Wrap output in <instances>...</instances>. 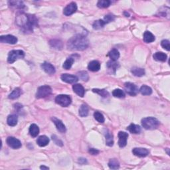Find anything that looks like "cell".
<instances>
[{"instance_id": "cell-1", "label": "cell", "mask_w": 170, "mask_h": 170, "mask_svg": "<svg viewBox=\"0 0 170 170\" xmlns=\"http://www.w3.org/2000/svg\"><path fill=\"white\" fill-rule=\"evenodd\" d=\"M16 23L25 32H33V28L38 25V19L33 15L21 13L16 17Z\"/></svg>"}, {"instance_id": "cell-2", "label": "cell", "mask_w": 170, "mask_h": 170, "mask_svg": "<svg viewBox=\"0 0 170 170\" xmlns=\"http://www.w3.org/2000/svg\"><path fill=\"white\" fill-rule=\"evenodd\" d=\"M89 45V41L85 36L76 35L67 42V48L70 51H83Z\"/></svg>"}, {"instance_id": "cell-3", "label": "cell", "mask_w": 170, "mask_h": 170, "mask_svg": "<svg viewBox=\"0 0 170 170\" xmlns=\"http://www.w3.org/2000/svg\"><path fill=\"white\" fill-rule=\"evenodd\" d=\"M142 125L146 130H155L159 126V122L156 118L147 117L142 120Z\"/></svg>"}, {"instance_id": "cell-4", "label": "cell", "mask_w": 170, "mask_h": 170, "mask_svg": "<svg viewBox=\"0 0 170 170\" xmlns=\"http://www.w3.org/2000/svg\"><path fill=\"white\" fill-rule=\"evenodd\" d=\"M25 57L24 51L22 50H13L9 53L8 58H7V62L10 64L14 63V62L17 61V59H23Z\"/></svg>"}, {"instance_id": "cell-5", "label": "cell", "mask_w": 170, "mask_h": 170, "mask_svg": "<svg viewBox=\"0 0 170 170\" xmlns=\"http://www.w3.org/2000/svg\"><path fill=\"white\" fill-rule=\"evenodd\" d=\"M71 98L66 95H59L55 98V103L62 107H67L71 104Z\"/></svg>"}, {"instance_id": "cell-6", "label": "cell", "mask_w": 170, "mask_h": 170, "mask_svg": "<svg viewBox=\"0 0 170 170\" xmlns=\"http://www.w3.org/2000/svg\"><path fill=\"white\" fill-rule=\"evenodd\" d=\"M52 89L49 86H42L40 87L37 90V92L36 94V98H45L47 96H49L51 94Z\"/></svg>"}, {"instance_id": "cell-7", "label": "cell", "mask_w": 170, "mask_h": 170, "mask_svg": "<svg viewBox=\"0 0 170 170\" xmlns=\"http://www.w3.org/2000/svg\"><path fill=\"white\" fill-rule=\"evenodd\" d=\"M126 92L131 96H136L138 93V88L134 84L131 82H126L124 84Z\"/></svg>"}, {"instance_id": "cell-8", "label": "cell", "mask_w": 170, "mask_h": 170, "mask_svg": "<svg viewBox=\"0 0 170 170\" xmlns=\"http://www.w3.org/2000/svg\"><path fill=\"white\" fill-rule=\"evenodd\" d=\"M6 143L9 147L13 149H19L22 146V142L19 140L12 136H9L7 138Z\"/></svg>"}, {"instance_id": "cell-9", "label": "cell", "mask_w": 170, "mask_h": 170, "mask_svg": "<svg viewBox=\"0 0 170 170\" xmlns=\"http://www.w3.org/2000/svg\"><path fill=\"white\" fill-rule=\"evenodd\" d=\"M0 41L4 43H8L11 45H14L16 44L17 42V38L16 37L11 35H2L0 37Z\"/></svg>"}, {"instance_id": "cell-10", "label": "cell", "mask_w": 170, "mask_h": 170, "mask_svg": "<svg viewBox=\"0 0 170 170\" xmlns=\"http://www.w3.org/2000/svg\"><path fill=\"white\" fill-rule=\"evenodd\" d=\"M77 4L75 2H72V3L69 4V5L65 7V8L63 10V14L66 16H69V15H72L77 11Z\"/></svg>"}, {"instance_id": "cell-11", "label": "cell", "mask_w": 170, "mask_h": 170, "mask_svg": "<svg viewBox=\"0 0 170 170\" xmlns=\"http://www.w3.org/2000/svg\"><path fill=\"white\" fill-rule=\"evenodd\" d=\"M132 153L136 156L140 157V158H144L149 154V151L146 148H135L132 150Z\"/></svg>"}, {"instance_id": "cell-12", "label": "cell", "mask_w": 170, "mask_h": 170, "mask_svg": "<svg viewBox=\"0 0 170 170\" xmlns=\"http://www.w3.org/2000/svg\"><path fill=\"white\" fill-rule=\"evenodd\" d=\"M128 134L125 132H120L118 133V145L120 148H124L127 144V140Z\"/></svg>"}, {"instance_id": "cell-13", "label": "cell", "mask_w": 170, "mask_h": 170, "mask_svg": "<svg viewBox=\"0 0 170 170\" xmlns=\"http://www.w3.org/2000/svg\"><path fill=\"white\" fill-rule=\"evenodd\" d=\"M61 80L64 82L69 84H73L77 82L78 80V78L77 76L69 75V74H62L61 75Z\"/></svg>"}, {"instance_id": "cell-14", "label": "cell", "mask_w": 170, "mask_h": 170, "mask_svg": "<svg viewBox=\"0 0 170 170\" xmlns=\"http://www.w3.org/2000/svg\"><path fill=\"white\" fill-rule=\"evenodd\" d=\"M41 68L44 71L49 75H53L54 73L55 72V68L53 65L49 63V62H43V63L41 65Z\"/></svg>"}, {"instance_id": "cell-15", "label": "cell", "mask_w": 170, "mask_h": 170, "mask_svg": "<svg viewBox=\"0 0 170 170\" xmlns=\"http://www.w3.org/2000/svg\"><path fill=\"white\" fill-rule=\"evenodd\" d=\"M52 120H53L55 125L57 129L60 132L64 133L66 132V130H67L66 127H65V126L64 125V124L62 123L61 120L55 117L52 118Z\"/></svg>"}, {"instance_id": "cell-16", "label": "cell", "mask_w": 170, "mask_h": 170, "mask_svg": "<svg viewBox=\"0 0 170 170\" xmlns=\"http://www.w3.org/2000/svg\"><path fill=\"white\" fill-rule=\"evenodd\" d=\"M72 89L74 90V92L77 94V95L80 96V97H83L84 95H85V88H84L82 86L80 85V84H76V85H73Z\"/></svg>"}, {"instance_id": "cell-17", "label": "cell", "mask_w": 170, "mask_h": 170, "mask_svg": "<svg viewBox=\"0 0 170 170\" xmlns=\"http://www.w3.org/2000/svg\"><path fill=\"white\" fill-rule=\"evenodd\" d=\"M107 68H108V69L110 71V72L113 73V74H115L116 73V71L118 68L119 67V63L118 62H117L116 61H109L108 62H107Z\"/></svg>"}, {"instance_id": "cell-18", "label": "cell", "mask_w": 170, "mask_h": 170, "mask_svg": "<svg viewBox=\"0 0 170 170\" xmlns=\"http://www.w3.org/2000/svg\"><path fill=\"white\" fill-rule=\"evenodd\" d=\"M88 69L90 71L97 72L100 69V64L98 61H91L88 65Z\"/></svg>"}, {"instance_id": "cell-19", "label": "cell", "mask_w": 170, "mask_h": 170, "mask_svg": "<svg viewBox=\"0 0 170 170\" xmlns=\"http://www.w3.org/2000/svg\"><path fill=\"white\" fill-rule=\"evenodd\" d=\"M49 142V139L46 136H41L38 138L37 140V144L40 147H45L47 145H48Z\"/></svg>"}, {"instance_id": "cell-20", "label": "cell", "mask_w": 170, "mask_h": 170, "mask_svg": "<svg viewBox=\"0 0 170 170\" xmlns=\"http://www.w3.org/2000/svg\"><path fill=\"white\" fill-rule=\"evenodd\" d=\"M105 138H106V144L111 147L114 144V140H113V135L112 133L109 131L108 130H106L105 132Z\"/></svg>"}, {"instance_id": "cell-21", "label": "cell", "mask_w": 170, "mask_h": 170, "mask_svg": "<svg viewBox=\"0 0 170 170\" xmlns=\"http://www.w3.org/2000/svg\"><path fill=\"white\" fill-rule=\"evenodd\" d=\"M154 59L157 61H161V62H166L167 60V55L165 54L162 52H157L154 55Z\"/></svg>"}, {"instance_id": "cell-22", "label": "cell", "mask_w": 170, "mask_h": 170, "mask_svg": "<svg viewBox=\"0 0 170 170\" xmlns=\"http://www.w3.org/2000/svg\"><path fill=\"white\" fill-rule=\"evenodd\" d=\"M155 36L151 32H150V31H146V32L143 33V41H144L146 43H152V42L155 41Z\"/></svg>"}, {"instance_id": "cell-23", "label": "cell", "mask_w": 170, "mask_h": 170, "mask_svg": "<svg viewBox=\"0 0 170 170\" xmlns=\"http://www.w3.org/2000/svg\"><path fill=\"white\" fill-rule=\"evenodd\" d=\"M17 121H18V118L17 116V115L12 114L9 115V116L7 117V124L10 126H16L17 124Z\"/></svg>"}, {"instance_id": "cell-24", "label": "cell", "mask_w": 170, "mask_h": 170, "mask_svg": "<svg viewBox=\"0 0 170 170\" xmlns=\"http://www.w3.org/2000/svg\"><path fill=\"white\" fill-rule=\"evenodd\" d=\"M127 130H128L130 132H131L132 134H140L141 132V128L140 127V126L134 124H131L127 128Z\"/></svg>"}, {"instance_id": "cell-25", "label": "cell", "mask_w": 170, "mask_h": 170, "mask_svg": "<svg viewBox=\"0 0 170 170\" xmlns=\"http://www.w3.org/2000/svg\"><path fill=\"white\" fill-rule=\"evenodd\" d=\"M29 134L33 138H35L38 136L39 133V127L35 124H33L30 126L29 130Z\"/></svg>"}, {"instance_id": "cell-26", "label": "cell", "mask_w": 170, "mask_h": 170, "mask_svg": "<svg viewBox=\"0 0 170 170\" xmlns=\"http://www.w3.org/2000/svg\"><path fill=\"white\" fill-rule=\"evenodd\" d=\"M131 72L136 77H142L145 75V70L139 67H133L131 69Z\"/></svg>"}, {"instance_id": "cell-27", "label": "cell", "mask_w": 170, "mask_h": 170, "mask_svg": "<svg viewBox=\"0 0 170 170\" xmlns=\"http://www.w3.org/2000/svg\"><path fill=\"white\" fill-rule=\"evenodd\" d=\"M108 57L111 59L112 61H116L120 57V53L119 51L116 49H113L109 52Z\"/></svg>"}, {"instance_id": "cell-28", "label": "cell", "mask_w": 170, "mask_h": 170, "mask_svg": "<svg viewBox=\"0 0 170 170\" xmlns=\"http://www.w3.org/2000/svg\"><path fill=\"white\" fill-rule=\"evenodd\" d=\"M50 45L53 47L54 49H58V50H61L62 49V43L59 40H57V39H53L49 42Z\"/></svg>"}, {"instance_id": "cell-29", "label": "cell", "mask_w": 170, "mask_h": 170, "mask_svg": "<svg viewBox=\"0 0 170 170\" xmlns=\"http://www.w3.org/2000/svg\"><path fill=\"white\" fill-rule=\"evenodd\" d=\"M22 91L19 88H16L15 89L13 90V92L9 95V98L11 99V100H14V99L18 98L22 95Z\"/></svg>"}, {"instance_id": "cell-30", "label": "cell", "mask_w": 170, "mask_h": 170, "mask_svg": "<svg viewBox=\"0 0 170 170\" xmlns=\"http://www.w3.org/2000/svg\"><path fill=\"white\" fill-rule=\"evenodd\" d=\"M9 4L11 7H14L17 9H23L25 7V5L22 1H9Z\"/></svg>"}, {"instance_id": "cell-31", "label": "cell", "mask_w": 170, "mask_h": 170, "mask_svg": "<svg viewBox=\"0 0 170 170\" xmlns=\"http://www.w3.org/2000/svg\"><path fill=\"white\" fill-rule=\"evenodd\" d=\"M140 92L142 95H150L152 93V89L148 86L143 85L140 88Z\"/></svg>"}, {"instance_id": "cell-32", "label": "cell", "mask_w": 170, "mask_h": 170, "mask_svg": "<svg viewBox=\"0 0 170 170\" xmlns=\"http://www.w3.org/2000/svg\"><path fill=\"white\" fill-rule=\"evenodd\" d=\"M108 166L112 169H117L120 167V163L116 159H111L108 162Z\"/></svg>"}, {"instance_id": "cell-33", "label": "cell", "mask_w": 170, "mask_h": 170, "mask_svg": "<svg viewBox=\"0 0 170 170\" xmlns=\"http://www.w3.org/2000/svg\"><path fill=\"white\" fill-rule=\"evenodd\" d=\"M88 114V107L86 104H82L79 109V115L81 117H86Z\"/></svg>"}, {"instance_id": "cell-34", "label": "cell", "mask_w": 170, "mask_h": 170, "mask_svg": "<svg viewBox=\"0 0 170 170\" xmlns=\"http://www.w3.org/2000/svg\"><path fill=\"white\" fill-rule=\"evenodd\" d=\"M106 24V22L103 19H99L95 22L93 25V27L95 29H100L104 27V26Z\"/></svg>"}, {"instance_id": "cell-35", "label": "cell", "mask_w": 170, "mask_h": 170, "mask_svg": "<svg viewBox=\"0 0 170 170\" xmlns=\"http://www.w3.org/2000/svg\"><path fill=\"white\" fill-rule=\"evenodd\" d=\"M74 59L72 58V57H69V58H68L66 61H65L63 65H62V67L66 70L70 69V68H71L72 64L74 63Z\"/></svg>"}, {"instance_id": "cell-36", "label": "cell", "mask_w": 170, "mask_h": 170, "mask_svg": "<svg viewBox=\"0 0 170 170\" xmlns=\"http://www.w3.org/2000/svg\"><path fill=\"white\" fill-rule=\"evenodd\" d=\"M111 4V1L109 0H100L97 3V6L99 8H106Z\"/></svg>"}, {"instance_id": "cell-37", "label": "cell", "mask_w": 170, "mask_h": 170, "mask_svg": "<svg viewBox=\"0 0 170 170\" xmlns=\"http://www.w3.org/2000/svg\"><path fill=\"white\" fill-rule=\"evenodd\" d=\"M93 91L94 93H95L96 94H98L100 96H101L102 97L104 98H107L109 96V93L107 92L106 90L104 89H98V88H94L93 89Z\"/></svg>"}, {"instance_id": "cell-38", "label": "cell", "mask_w": 170, "mask_h": 170, "mask_svg": "<svg viewBox=\"0 0 170 170\" xmlns=\"http://www.w3.org/2000/svg\"><path fill=\"white\" fill-rule=\"evenodd\" d=\"M112 95H113L114 97L117 98H124L125 97V93L124 91L121 89H119V88H117V89H115L112 92Z\"/></svg>"}, {"instance_id": "cell-39", "label": "cell", "mask_w": 170, "mask_h": 170, "mask_svg": "<svg viewBox=\"0 0 170 170\" xmlns=\"http://www.w3.org/2000/svg\"><path fill=\"white\" fill-rule=\"evenodd\" d=\"M94 117H95L96 120H97V121L100 123H104V121H105L103 114L99 112H95V113H94Z\"/></svg>"}, {"instance_id": "cell-40", "label": "cell", "mask_w": 170, "mask_h": 170, "mask_svg": "<svg viewBox=\"0 0 170 170\" xmlns=\"http://www.w3.org/2000/svg\"><path fill=\"white\" fill-rule=\"evenodd\" d=\"M161 45L162 47L164 49H166L167 51H169L170 50V44H169V41L168 40H163L161 42Z\"/></svg>"}, {"instance_id": "cell-41", "label": "cell", "mask_w": 170, "mask_h": 170, "mask_svg": "<svg viewBox=\"0 0 170 170\" xmlns=\"http://www.w3.org/2000/svg\"><path fill=\"white\" fill-rule=\"evenodd\" d=\"M114 19H115V17L113 15H111V14L106 15V16L104 17V19H103V20L106 22V24H107V23H110V22H113Z\"/></svg>"}, {"instance_id": "cell-42", "label": "cell", "mask_w": 170, "mask_h": 170, "mask_svg": "<svg viewBox=\"0 0 170 170\" xmlns=\"http://www.w3.org/2000/svg\"><path fill=\"white\" fill-rule=\"evenodd\" d=\"M79 77L81 78V79L85 80V81H87L88 79V73L86 71H81L79 73Z\"/></svg>"}, {"instance_id": "cell-43", "label": "cell", "mask_w": 170, "mask_h": 170, "mask_svg": "<svg viewBox=\"0 0 170 170\" xmlns=\"http://www.w3.org/2000/svg\"><path fill=\"white\" fill-rule=\"evenodd\" d=\"M52 139H53V140L54 141L55 143L57 145L60 146H62V141L59 140L58 138H57V136H56L55 135L52 136Z\"/></svg>"}, {"instance_id": "cell-44", "label": "cell", "mask_w": 170, "mask_h": 170, "mask_svg": "<svg viewBox=\"0 0 170 170\" xmlns=\"http://www.w3.org/2000/svg\"><path fill=\"white\" fill-rule=\"evenodd\" d=\"M88 152H89L90 154H92L93 156H95V155H97V154H99V151L98 150H96V149L95 148H90L89 149V150H88Z\"/></svg>"}, {"instance_id": "cell-45", "label": "cell", "mask_w": 170, "mask_h": 170, "mask_svg": "<svg viewBox=\"0 0 170 170\" xmlns=\"http://www.w3.org/2000/svg\"><path fill=\"white\" fill-rule=\"evenodd\" d=\"M78 162H79L80 164H87V159H86L85 158H79L78 159Z\"/></svg>"}, {"instance_id": "cell-46", "label": "cell", "mask_w": 170, "mask_h": 170, "mask_svg": "<svg viewBox=\"0 0 170 170\" xmlns=\"http://www.w3.org/2000/svg\"><path fill=\"white\" fill-rule=\"evenodd\" d=\"M40 168H41V169H49L48 167H45V166H41Z\"/></svg>"}]
</instances>
